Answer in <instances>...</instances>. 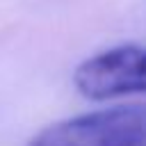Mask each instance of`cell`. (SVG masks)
I'll list each match as a JSON object with an SVG mask.
<instances>
[{
    "instance_id": "cell-1",
    "label": "cell",
    "mask_w": 146,
    "mask_h": 146,
    "mask_svg": "<svg viewBox=\"0 0 146 146\" xmlns=\"http://www.w3.org/2000/svg\"><path fill=\"white\" fill-rule=\"evenodd\" d=\"M27 146H146V105H121L57 121Z\"/></svg>"
},
{
    "instance_id": "cell-2",
    "label": "cell",
    "mask_w": 146,
    "mask_h": 146,
    "mask_svg": "<svg viewBox=\"0 0 146 146\" xmlns=\"http://www.w3.org/2000/svg\"><path fill=\"white\" fill-rule=\"evenodd\" d=\"M73 82L94 100L146 91V48L119 46L91 55L75 68Z\"/></svg>"
}]
</instances>
